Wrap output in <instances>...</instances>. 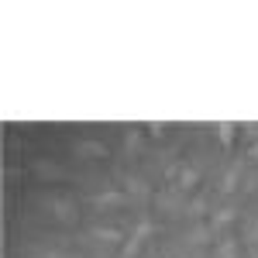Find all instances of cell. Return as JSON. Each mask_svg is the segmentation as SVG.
Here are the masks:
<instances>
[{"instance_id":"1","label":"cell","mask_w":258,"mask_h":258,"mask_svg":"<svg viewBox=\"0 0 258 258\" xmlns=\"http://www.w3.org/2000/svg\"><path fill=\"white\" fill-rule=\"evenodd\" d=\"M197 182H200V172H197V169H179V189H182V193H189Z\"/></svg>"},{"instance_id":"2","label":"cell","mask_w":258,"mask_h":258,"mask_svg":"<svg viewBox=\"0 0 258 258\" xmlns=\"http://www.w3.org/2000/svg\"><path fill=\"white\" fill-rule=\"evenodd\" d=\"M238 179H241V162H234V165H231V172L224 176V186H220V189H224V193H231V189L238 186Z\"/></svg>"},{"instance_id":"3","label":"cell","mask_w":258,"mask_h":258,"mask_svg":"<svg viewBox=\"0 0 258 258\" xmlns=\"http://www.w3.org/2000/svg\"><path fill=\"white\" fill-rule=\"evenodd\" d=\"M234 214H238V210H231V207H224V210H220L217 217L210 220V231H217V227H227V224L234 220Z\"/></svg>"},{"instance_id":"4","label":"cell","mask_w":258,"mask_h":258,"mask_svg":"<svg viewBox=\"0 0 258 258\" xmlns=\"http://www.w3.org/2000/svg\"><path fill=\"white\" fill-rule=\"evenodd\" d=\"M93 238H103V241H120V231H114V227H93Z\"/></svg>"},{"instance_id":"5","label":"cell","mask_w":258,"mask_h":258,"mask_svg":"<svg viewBox=\"0 0 258 258\" xmlns=\"http://www.w3.org/2000/svg\"><path fill=\"white\" fill-rule=\"evenodd\" d=\"M220 258H238V251H234V238H224V244H220Z\"/></svg>"},{"instance_id":"6","label":"cell","mask_w":258,"mask_h":258,"mask_svg":"<svg viewBox=\"0 0 258 258\" xmlns=\"http://www.w3.org/2000/svg\"><path fill=\"white\" fill-rule=\"evenodd\" d=\"M217 131H220V141H224V145H231V138H234V124H220Z\"/></svg>"},{"instance_id":"7","label":"cell","mask_w":258,"mask_h":258,"mask_svg":"<svg viewBox=\"0 0 258 258\" xmlns=\"http://www.w3.org/2000/svg\"><path fill=\"white\" fill-rule=\"evenodd\" d=\"M93 203H120V193H97Z\"/></svg>"},{"instance_id":"8","label":"cell","mask_w":258,"mask_h":258,"mask_svg":"<svg viewBox=\"0 0 258 258\" xmlns=\"http://www.w3.org/2000/svg\"><path fill=\"white\" fill-rule=\"evenodd\" d=\"M31 258H76V255H62V251H45V255H41V251H35Z\"/></svg>"},{"instance_id":"9","label":"cell","mask_w":258,"mask_h":258,"mask_svg":"<svg viewBox=\"0 0 258 258\" xmlns=\"http://www.w3.org/2000/svg\"><path fill=\"white\" fill-rule=\"evenodd\" d=\"M248 155H251V159H258V145H251V148H248Z\"/></svg>"}]
</instances>
